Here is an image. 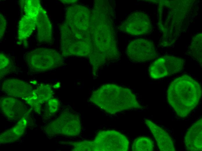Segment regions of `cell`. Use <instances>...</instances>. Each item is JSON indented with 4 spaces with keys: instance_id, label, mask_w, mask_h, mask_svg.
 <instances>
[{
    "instance_id": "cell-13",
    "label": "cell",
    "mask_w": 202,
    "mask_h": 151,
    "mask_svg": "<svg viewBox=\"0 0 202 151\" xmlns=\"http://www.w3.org/2000/svg\"><path fill=\"white\" fill-rule=\"evenodd\" d=\"M0 105L2 111L5 113H22L25 108L21 102L11 97L1 98Z\"/></svg>"
},
{
    "instance_id": "cell-12",
    "label": "cell",
    "mask_w": 202,
    "mask_h": 151,
    "mask_svg": "<svg viewBox=\"0 0 202 151\" xmlns=\"http://www.w3.org/2000/svg\"><path fill=\"white\" fill-rule=\"evenodd\" d=\"M37 17L24 14L19 20L18 29V44L24 42L32 34L37 27Z\"/></svg>"
},
{
    "instance_id": "cell-15",
    "label": "cell",
    "mask_w": 202,
    "mask_h": 151,
    "mask_svg": "<svg viewBox=\"0 0 202 151\" xmlns=\"http://www.w3.org/2000/svg\"><path fill=\"white\" fill-rule=\"evenodd\" d=\"M154 148L152 140L146 136L137 138L134 140L131 145V149L134 151H152Z\"/></svg>"
},
{
    "instance_id": "cell-7",
    "label": "cell",
    "mask_w": 202,
    "mask_h": 151,
    "mask_svg": "<svg viewBox=\"0 0 202 151\" xmlns=\"http://www.w3.org/2000/svg\"><path fill=\"white\" fill-rule=\"evenodd\" d=\"M152 24L148 15L143 12L132 13L121 24L119 28L124 33L132 35H146L152 30Z\"/></svg>"
},
{
    "instance_id": "cell-1",
    "label": "cell",
    "mask_w": 202,
    "mask_h": 151,
    "mask_svg": "<svg viewBox=\"0 0 202 151\" xmlns=\"http://www.w3.org/2000/svg\"><path fill=\"white\" fill-rule=\"evenodd\" d=\"M201 96L199 83L187 74L173 81L167 93L169 104L176 115L183 118L187 116L197 106Z\"/></svg>"
},
{
    "instance_id": "cell-17",
    "label": "cell",
    "mask_w": 202,
    "mask_h": 151,
    "mask_svg": "<svg viewBox=\"0 0 202 151\" xmlns=\"http://www.w3.org/2000/svg\"><path fill=\"white\" fill-rule=\"evenodd\" d=\"M20 2L25 14L37 17L39 10L42 7L39 0H22Z\"/></svg>"
},
{
    "instance_id": "cell-19",
    "label": "cell",
    "mask_w": 202,
    "mask_h": 151,
    "mask_svg": "<svg viewBox=\"0 0 202 151\" xmlns=\"http://www.w3.org/2000/svg\"><path fill=\"white\" fill-rule=\"evenodd\" d=\"M59 105V101L56 98H51L48 101V106L49 110L53 112L56 111Z\"/></svg>"
},
{
    "instance_id": "cell-21",
    "label": "cell",
    "mask_w": 202,
    "mask_h": 151,
    "mask_svg": "<svg viewBox=\"0 0 202 151\" xmlns=\"http://www.w3.org/2000/svg\"><path fill=\"white\" fill-rule=\"evenodd\" d=\"M60 86V84L59 82H57L55 84L53 87L55 88H59Z\"/></svg>"
},
{
    "instance_id": "cell-6",
    "label": "cell",
    "mask_w": 202,
    "mask_h": 151,
    "mask_svg": "<svg viewBox=\"0 0 202 151\" xmlns=\"http://www.w3.org/2000/svg\"><path fill=\"white\" fill-rule=\"evenodd\" d=\"M126 53L131 61L143 62L152 60L158 56V53L154 42L143 39H135L128 44Z\"/></svg>"
},
{
    "instance_id": "cell-16",
    "label": "cell",
    "mask_w": 202,
    "mask_h": 151,
    "mask_svg": "<svg viewBox=\"0 0 202 151\" xmlns=\"http://www.w3.org/2000/svg\"><path fill=\"white\" fill-rule=\"evenodd\" d=\"M0 80L8 74L16 71L13 61L5 54L0 53Z\"/></svg>"
},
{
    "instance_id": "cell-3",
    "label": "cell",
    "mask_w": 202,
    "mask_h": 151,
    "mask_svg": "<svg viewBox=\"0 0 202 151\" xmlns=\"http://www.w3.org/2000/svg\"><path fill=\"white\" fill-rule=\"evenodd\" d=\"M30 72L33 73L44 72L62 66V56L57 51L44 48L34 49L26 52L24 56Z\"/></svg>"
},
{
    "instance_id": "cell-20",
    "label": "cell",
    "mask_w": 202,
    "mask_h": 151,
    "mask_svg": "<svg viewBox=\"0 0 202 151\" xmlns=\"http://www.w3.org/2000/svg\"><path fill=\"white\" fill-rule=\"evenodd\" d=\"M0 39L3 38L6 28L7 22L5 17L0 14Z\"/></svg>"
},
{
    "instance_id": "cell-5",
    "label": "cell",
    "mask_w": 202,
    "mask_h": 151,
    "mask_svg": "<svg viewBox=\"0 0 202 151\" xmlns=\"http://www.w3.org/2000/svg\"><path fill=\"white\" fill-rule=\"evenodd\" d=\"M185 62L181 58L165 56L155 61L149 70L150 77L155 79L160 78L178 73L182 70Z\"/></svg>"
},
{
    "instance_id": "cell-14",
    "label": "cell",
    "mask_w": 202,
    "mask_h": 151,
    "mask_svg": "<svg viewBox=\"0 0 202 151\" xmlns=\"http://www.w3.org/2000/svg\"><path fill=\"white\" fill-rule=\"evenodd\" d=\"M32 93L37 103L40 105L52 98L53 95L51 86L45 84L39 85L36 89L33 90Z\"/></svg>"
},
{
    "instance_id": "cell-18",
    "label": "cell",
    "mask_w": 202,
    "mask_h": 151,
    "mask_svg": "<svg viewBox=\"0 0 202 151\" xmlns=\"http://www.w3.org/2000/svg\"><path fill=\"white\" fill-rule=\"evenodd\" d=\"M202 37L194 39L192 43L190 50L192 56L199 62H202Z\"/></svg>"
},
{
    "instance_id": "cell-9",
    "label": "cell",
    "mask_w": 202,
    "mask_h": 151,
    "mask_svg": "<svg viewBox=\"0 0 202 151\" xmlns=\"http://www.w3.org/2000/svg\"><path fill=\"white\" fill-rule=\"evenodd\" d=\"M145 122L155 138L160 151L176 150L173 140L166 131L150 120L145 119Z\"/></svg>"
},
{
    "instance_id": "cell-8",
    "label": "cell",
    "mask_w": 202,
    "mask_h": 151,
    "mask_svg": "<svg viewBox=\"0 0 202 151\" xmlns=\"http://www.w3.org/2000/svg\"><path fill=\"white\" fill-rule=\"evenodd\" d=\"M2 89L8 95L24 99L33 91L29 83L19 79L12 78L6 79L2 84Z\"/></svg>"
},
{
    "instance_id": "cell-11",
    "label": "cell",
    "mask_w": 202,
    "mask_h": 151,
    "mask_svg": "<svg viewBox=\"0 0 202 151\" xmlns=\"http://www.w3.org/2000/svg\"><path fill=\"white\" fill-rule=\"evenodd\" d=\"M37 40L42 44H48L51 41L52 29L46 11L42 7L37 16Z\"/></svg>"
},
{
    "instance_id": "cell-4",
    "label": "cell",
    "mask_w": 202,
    "mask_h": 151,
    "mask_svg": "<svg viewBox=\"0 0 202 151\" xmlns=\"http://www.w3.org/2000/svg\"><path fill=\"white\" fill-rule=\"evenodd\" d=\"M79 150L127 151L129 148L127 138L114 130L100 131L92 141L78 143Z\"/></svg>"
},
{
    "instance_id": "cell-2",
    "label": "cell",
    "mask_w": 202,
    "mask_h": 151,
    "mask_svg": "<svg viewBox=\"0 0 202 151\" xmlns=\"http://www.w3.org/2000/svg\"><path fill=\"white\" fill-rule=\"evenodd\" d=\"M89 100L110 114L142 108L130 89L115 84L101 86L93 91Z\"/></svg>"
},
{
    "instance_id": "cell-10",
    "label": "cell",
    "mask_w": 202,
    "mask_h": 151,
    "mask_svg": "<svg viewBox=\"0 0 202 151\" xmlns=\"http://www.w3.org/2000/svg\"><path fill=\"white\" fill-rule=\"evenodd\" d=\"M185 148L188 150H202V118L196 121L189 128L185 136Z\"/></svg>"
}]
</instances>
